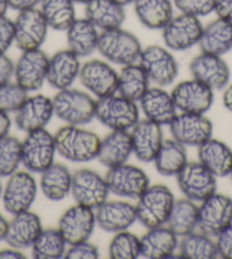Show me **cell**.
<instances>
[{
  "label": "cell",
  "instance_id": "12",
  "mask_svg": "<svg viewBox=\"0 0 232 259\" xmlns=\"http://www.w3.org/2000/svg\"><path fill=\"white\" fill-rule=\"evenodd\" d=\"M14 25V42L22 52L39 49L47 38L49 26L41 11L37 7L19 12Z\"/></svg>",
  "mask_w": 232,
  "mask_h": 259
},
{
  "label": "cell",
  "instance_id": "51",
  "mask_svg": "<svg viewBox=\"0 0 232 259\" xmlns=\"http://www.w3.org/2000/svg\"><path fill=\"white\" fill-rule=\"evenodd\" d=\"M11 129V119L6 112L0 111V141L8 136V132Z\"/></svg>",
  "mask_w": 232,
  "mask_h": 259
},
{
  "label": "cell",
  "instance_id": "10",
  "mask_svg": "<svg viewBox=\"0 0 232 259\" xmlns=\"http://www.w3.org/2000/svg\"><path fill=\"white\" fill-rule=\"evenodd\" d=\"M178 186L186 198L203 202L216 193V177L200 162H187L177 175Z\"/></svg>",
  "mask_w": 232,
  "mask_h": 259
},
{
  "label": "cell",
  "instance_id": "23",
  "mask_svg": "<svg viewBox=\"0 0 232 259\" xmlns=\"http://www.w3.org/2000/svg\"><path fill=\"white\" fill-rule=\"evenodd\" d=\"M133 153L142 162H153L163 144L162 126L151 120H139L132 127Z\"/></svg>",
  "mask_w": 232,
  "mask_h": 259
},
{
  "label": "cell",
  "instance_id": "18",
  "mask_svg": "<svg viewBox=\"0 0 232 259\" xmlns=\"http://www.w3.org/2000/svg\"><path fill=\"white\" fill-rule=\"evenodd\" d=\"M171 95L177 109L184 113L205 114L214 101L213 89L196 79L179 82Z\"/></svg>",
  "mask_w": 232,
  "mask_h": 259
},
{
  "label": "cell",
  "instance_id": "32",
  "mask_svg": "<svg viewBox=\"0 0 232 259\" xmlns=\"http://www.w3.org/2000/svg\"><path fill=\"white\" fill-rule=\"evenodd\" d=\"M100 32L88 19H75L66 30V40L70 51L75 55L87 57L97 51Z\"/></svg>",
  "mask_w": 232,
  "mask_h": 259
},
{
  "label": "cell",
  "instance_id": "34",
  "mask_svg": "<svg viewBox=\"0 0 232 259\" xmlns=\"http://www.w3.org/2000/svg\"><path fill=\"white\" fill-rule=\"evenodd\" d=\"M72 177L69 168L62 163H52L41 172L40 187L50 201H62L71 193Z\"/></svg>",
  "mask_w": 232,
  "mask_h": 259
},
{
  "label": "cell",
  "instance_id": "55",
  "mask_svg": "<svg viewBox=\"0 0 232 259\" xmlns=\"http://www.w3.org/2000/svg\"><path fill=\"white\" fill-rule=\"evenodd\" d=\"M8 8H10V6H8L7 0H0V16L5 15Z\"/></svg>",
  "mask_w": 232,
  "mask_h": 259
},
{
  "label": "cell",
  "instance_id": "14",
  "mask_svg": "<svg viewBox=\"0 0 232 259\" xmlns=\"http://www.w3.org/2000/svg\"><path fill=\"white\" fill-rule=\"evenodd\" d=\"M80 82L98 98L118 93L119 73L113 66L101 60H90L81 65Z\"/></svg>",
  "mask_w": 232,
  "mask_h": 259
},
{
  "label": "cell",
  "instance_id": "52",
  "mask_svg": "<svg viewBox=\"0 0 232 259\" xmlns=\"http://www.w3.org/2000/svg\"><path fill=\"white\" fill-rule=\"evenodd\" d=\"M26 258L23 253L19 251V249L12 248L4 249L0 251V259H24Z\"/></svg>",
  "mask_w": 232,
  "mask_h": 259
},
{
  "label": "cell",
  "instance_id": "47",
  "mask_svg": "<svg viewBox=\"0 0 232 259\" xmlns=\"http://www.w3.org/2000/svg\"><path fill=\"white\" fill-rule=\"evenodd\" d=\"M216 248L218 257L232 259V224L216 236Z\"/></svg>",
  "mask_w": 232,
  "mask_h": 259
},
{
  "label": "cell",
  "instance_id": "9",
  "mask_svg": "<svg viewBox=\"0 0 232 259\" xmlns=\"http://www.w3.org/2000/svg\"><path fill=\"white\" fill-rule=\"evenodd\" d=\"M232 224V199L214 193L199 205L198 229L204 234L217 236Z\"/></svg>",
  "mask_w": 232,
  "mask_h": 259
},
{
  "label": "cell",
  "instance_id": "28",
  "mask_svg": "<svg viewBox=\"0 0 232 259\" xmlns=\"http://www.w3.org/2000/svg\"><path fill=\"white\" fill-rule=\"evenodd\" d=\"M141 256L149 259L172 258L179 245L178 235L167 226L148 229V232L140 239Z\"/></svg>",
  "mask_w": 232,
  "mask_h": 259
},
{
  "label": "cell",
  "instance_id": "27",
  "mask_svg": "<svg viewBox=\"0 0 232 259\" xmlns=\"http://www.w3.org/2000/svg\"><path fill=\"white\" fill-rule=\"evenodd\" d=\"M133 153L132 140L128 131H111L100 142L98 160L108 169L127 163Z\"/></svg>",
  "mask_w": 232,
  "mask_h": 259
},
{
  "label": "cell",
  "instance_id": "21",
  "mask_svg": "<svg viewBox=\"0 0 232 259\" xmlns=\"http://www.w3.org/2000/svg\"><path fill=\"white\" fill-rule=\"evenodd\" d=\"M95 213L96 224L108 233L127 231L137 221L136 205L122 200L105 201Z\"/></svg>",
  "mask_w": 232,
  "mask_h": 259
},
{
  "label": "cell",
  "instance_id": "7",
  "mask_svg": "<svg viewBox=\"0 0 232 259\" xmlns=\"http://www.w3.org/2000/svg\"><path fill=\"white\" fill-rule=\"evenodd\" d=\"M151 82L159 87H166L172 84L179 73V65L176 57L165 48L158 45H150L142 48L138 61Z\"/></svg>",
  "mask_w": 232,
  "mask_h": 259
},
{
  "label": "cell",
  "instance_id": "49",
  "mask_svg": "<svg viewBox=\"0 0 232 259\" xmlns=\"http://www.w3.org/2000/svg\"><path fill=\"white\" fill-rule=\"evenodd\" d=\"M217 17L232 21V0H215V8Z\"/></svg>",
  "mask_w": 232,
  "mask_h": 259
},
{
  "label": "cell",
  "instance_id": "54",
  "mask_svg": "<svg viewBox=\"0 0 232 259\" xmlns=\"http://www.w3.org/2000/svg\"><path fill=\"white\" fill-rule=\"evenodd\" d=\"M7 230H8V222L6 221V218L0 213V241L5 240L7 235Z\"/></svg>",
  "mask_w": 232,
  "mask_h": 259
},
{
  "label": "cell",
  "instance_id": "58",
  "mask_svg": "<svg viewBox=\"0 0 232 259\" xmlns=\"http://www.w3.org/2000/svg\"><path fill=\"white\" fill-rule=\"evenodd\" d=\"M3 194V185H2V182H0V196Z\"/></svg>",
  "mask_w": 232,
  "mask_h": 259
},
{
  "label": "cell",
  "instance_id": "22",
  "mask_svg": "<svg viewBox=\"0 0 232 259\" xmlns=\"http://www.w3.org/2000/svg\"><path fill=\"white\" fill-rule=\"evenodd\" d=\"M55 115L52 100L43 95L28 97L16 112L15 123L20 131L31 133L43 129Z\"/></svg>",
  "mask_w": 232,
  "mask_h": 259
},
{
  "label": "cell",
  "instance_id": "43",
  "mask_svg": "<svg viewBox=\"0 0 232 259\" xmlns=\"http://www.w3.org/2000/svg\"><path fill=\"white\" fill-rule=\"evenodd\" d=\"M26 100L28 92L19 83L8 82L0 86V111L3 112H17Z\"/></svg>",
  "mask_w": 232,
  "mask_h": 259
},
{
  "label": "cell",
  "instance_id": "17",
  "mask_svg": "<svg viewBox=\"0 0 232 259\" xmlns=\"http://www.w3.org/2000/svg\"><path fill=\"white\" fill-rule=\"evenodd\" d=\"M49 57L41 49L23 52L15 64L16 83L26 92H37L47 81Z\"/></svg>",
  "mask_w": 232,
  "mask_h": 259
},
{
  "label": "cell",
  "instance_id": "29",
  "mask_svg": "<svg viewBox=\"0 0 232 259\" xmlns=\"http://www.w3.org/2000/svg\"><path fill=\"white\" fill-rule=\"evenodd\" d=\"M84 13L86 19L100 31L121 28L126 21L124 6L116 0H91Z\"/></svg>",
  "mask_w": 232,
  "mask_h": 259
},
{
  "label": "cell",
  "instance_id": "6",
  "mask_svg": "<svg viewBox=\"0 0 232 259\" xmlns=\"http://www.w3.org/2000/svg\"><path fill=\"white\" fill-rule=\"evenodd\" d=\"M56 152L55 136L46 129L28 133L22 143V163L29 171L41 174L53 163Z\"/></svg>",
  "mask_w": 232,
  "mask_h": 259
},
{
  "label": "cell",
  "instance_id": "44",
  "mask_svg": "<svg viewBox=\"0 0 232 259\" xmlns=\"http://www.w3.org/2000/svg\"><path fill=\"white\" fill-rule=\"evenodd\" d=\"M182 14L202 17L214 12L215 0H172Z\"/></svg>",
  "mask_w": 232,
  "mask_h": 259
},
{
  "label": "cell",
  "instance_id": "59",
  "mask_svg": "<svg viewBox=\"0 0 232 259\" xmlns=\"http://www.w3.org/2000/svg\"><path fill=\"white\" fill-rule=\"evenodd\" d=\"M230 177H231V181H232V171H231V174H230Z\"/></svg>",
  "mask_w": 232,
  "mask_h": 259
},
{
  "label": "cell",
  "instance_id": "20",
  "mask_svg": "<svg viewBox=\"0 0 232 259\" xmlns=\"http://www.w3.org/2000/svg\"><path fill=\"white\" fill-rule=\"evenodd\" d=\"M193 79L206 84L213 91L224 89L230 81L231 72L229 65L222 56L200 53L195 56L189 64Z\"/></svg>",
  "mask_w": 232,
  "mask_h": 259
},
{
  "label": "cell",
  "instance_id": "41",
  "mask_svg": "<svg viewBox=\"0 0 232 259\" xmlns=\"http://www.w3.org/2000/svg\"><path fill=\"white\" fill-rule=\"evenodd\" d=\"M140 253V239L127 231L118 232L108 247V254L111 259H136Z\"/></svg>",
  "mask_w": 232,
  "mask_h": 259
},
{
  "label": "cell",
  "instance_id": "1",
  "mask_svg": "<svg viewBox=\"0 0 232 259\" xmlns=\"http://www.w3.org/2000/svg\"><path fill=\"white\" fill-rule=\"evenodd\" d=\"M56 150L71 162H89L98 157L101 140L95 133L68 124L55 135Z\"/></svg>",
  "mask_w": 232,
  "mask_h": 259
},
{
  "label": "cell",
  "instance_id": "38",
  "mask_svg": "<svg viewBox=\"0 0 232 259\" xmlns=\"http://www.w3.org/2000/svg\"><path fill=\"white\" fill-rule=\"evenodd\" d=\"M73 0H41L40 8L49 28L56 31H66L75 21Z\"/></svg>",
  "mask_w": 232,
  "mask_h": 259
},
{
  "label": "cell",
  "instance_id": "31",
  "mask_svg": "<svg viewBox=\"0 0 232 259\" xmlns=\"http://www.w3.org/2000/svg\"><path fill=\"white\" fill-rule=\"evenodd\" d=\"M202 53L222 56L232 49V21L217 17L203 29L199 40Z\"/></svg>",
  "mask_w": 232,
  "mask_h": 259
},
{
  "label": "cell",
  "instance_id": "57",
  "mask_svg": "<svg viewBox=\"0 0 232 259\" xmlns=\"http://www.w3.org/2000/svg\"><path fill=\"white\" fill-rule=\"evenodd\" d=\"M75 4H83V5H87L88 3H90L91 0H73Z\"/></svg>",
  "mask_w": 232,
  "mask_h": 259
},
{
  "label": "cell",
  "instance_id": "45",
  "mask_svg": "<svg viewBox=\"0 0 232 259\" xmlns=\"http://www.w3.org/2000/svg\"><path fill=\"white\" fill-rule=\"evenodd\" d=\"M66 259H97L99 258V250L95 244L88 241L71 245L68 251H65Z\"/></svg>",
  "mask_w": 232,
  "mask_h": 259
},
{
  "label": "cell",
  "instance_id": "30",
  "mask_svg": "<svg viewBox=\"0 0 232 259\" xmlns=\"http://www.w3.org/2000/svg\"><path fill=\"white\" fill-rule=\"evenodd\" d=\"M199 162L215 177L230 176L232 171V150L225 143L214 138L198 146Z\"/></svg>",
  "mask_w": 232,
  "mask_h": 259
},
{
  "label": "cell",
  "instance_id": "40",
  "mask_svg": "<svg viewBox=\"0 0 232 259\" xmlns=\"http://www.w3.org/2000/svg\"><path fill=\"white\" fill-rule=\"evenodd\" d=\"M66 241L58 229L42 230L32 244L35 259H58L64 257Z\"/></svg>",
  "mask_w": 232,
  "mask_h": 259
},
{
  "label": "cell",
  "instance_id": "4",
  "mask_svg": "<svg viewBox=\"0 0 232 259\" xmlns=\"http://www.w3.org/2000/svg\"><path fill=\"white\" fill-rule=\"evenodd\" d=\"M174 195L167 186L156 184L148 186L138 198L137 220L147 229L166 224L174 204Z\"/></svg>",
  "mask_w": 232,
  "mask_h": 259
},
{
  "label": "cell",
  "instance_id": "13",
  "mask_svg": "<svg viewBox=\"0 0 232 259\" xmlns=\"http://www.w3.org/2000/svg\"><path fill=\"white\" fill-rule=\"evenodd\" d=\"M37 182L28 171H15L10 176L3 192V202L6 211L12 215L30 210L37 196Z\"/></svg>",
  "mask_w": 232,
  "mask_h": 259
},
{
  "label": "cell",
  "instance_id": "46",
  "mask_svg": "<svg viewBox=\"0 0 232 259\" xmlns=\"http://www.w3.org/2000/svg\"><path fill=\"white\" fill-rule=\"evenodd\" d=\"M15 41L14 21L7 16H0V55H5L6 52Z\"/></svg>",
  "mask_w": 232,
  "mask_h": 259
},
{
  "label": "cell",
  "instance_id": "35",
  "mask_svg": "<svg viewBox=\"0 0 232 259\" xmlns=\"http://www.w3.org/2000/svg\"><path fill=\"white\" fill-rule=\"evenodd\" d=\"M150 80L139 63L122 66L119 73L118 93L132 102H139L149 89Z\"/></svg>",
  "mask_w": 232,
  "mask_h": 259
},
{
  "label": "cell",
  "instance_id": "3",
  "mask_svg": "<svg viewBox=\"0 0 232 259\" xmlns=\"http://www.w3.org/2000/svg\"><path fill=\"white\" fill-rule=\"evenodd\" d=\"M96 104L88 93L71 87L62 89L52 98L56 117L72 126H83L96 118Z\"/></svg>",
  "mask_w": 232,
  "mask_h": 259
},
{
  "label": "cell",
  "instance_id": "16",
  "mask_svg": "<svg viewBox=\"0 0 232 259\" xmlns=\"http://www.w3.org/2000/svg\"><path fill=\"white\" fill-rule=\"evenodd\" d=\"M173 138L185 146H199L212 138L213 123L204 114H177L169 122Z\"/></svg>",
  "mask_w": 232,
  "mask_h": 259
},
{
  "label": "cell",
  "instance_id": "26",
  "mask_svg": "<svg viewBox=\"0 0 232 259\" xmlns=\"http://www.w3.org/2000/svg\"><path fill=\"white\" fill-rule=\"evenodd\" d=\"M140 106L146 119L156 123L169 124L177 115V106L171 94L159 87H153L145 93L141 97Z\"/></svg>",
  "mask_w": 232,
  "mask_h": 259
},
{
  "label": "cell",
  "instance_id": "33",
  "mask_svg": "<svg viewBox=\"0 0 232 259\" xmlns=\"http://www.w3.org/2000/svg\"><path fill=\"white\" fill-rule=\"evenodd\" d=\"M135 12L142 25L162 30L173 17L172 0H133Z\"/></svg>",
  "mask_w": 232,
  "mask_h": 259
},
{
  "label": "cell",
  "instance_id": "25",
  "mask_svg": "<svg viewBox=\"0 0 232 259\" xmlns=\"http://www.w3.org/2000/svg\"><path fill=\"white\" fill-rule=\"evenodd\" d=\"M42 224L37 213L30 210L17 213L8 223L6 242L12 248L25 249L32 247L42 231Z\"/></svg>",
  "mask_w": 232,
  "mask_h": 259
},
{
  "label": "cell",
  "instance_id": "39",
  "mask_svg": "<svg viewBox=\"0 0 232 259\" xmlns=\"http://www.w3.org/2000/svg\"><path fill=\"white\" fill-rule=\"evenodd\" d=\"M179 254L186 259H214L218 257L216 242L212 236L200 233H190L181 236L179 242Z\"/></svg>",
  "mask_w": 232,
  "mask_h": 259
},
{
  "label": "cell",
  "instance_id": "2",
  "mask_svg": "<svg viewBox=\"0 0 232 259\" xmlns=\"http://www.w3.org/2000/svg\"><path fill=\"white\" fill-rule=\"evenodd\" d=\"M97 51L106 61L118 65H129L139 61L142 47L135 34L122 28L101 31Z\"/></svg>",
  "mask_w": 232,
  "mask_h": 259
},
{
  "label": "cell",
  "instance_id": "19",
  "mask_svg": "<svg viewBox=\"0 0 232 259\" xmlns=\"http://www.w3.org/2000/svg\"><path fill=\"white\" fill-rule=\"evenodd\" d=\"M96 213L92 208L75 204L69 208L58 222V230L70 245L88 241L96 226Z\"/></svg>",
  "mask_w": 232,
  "mask_h": 259
},
{
  "label": "cell",
  "instance_id": "15",
  "mask_svg": "<svg viewBox=\"0 0 232 259\" xmlns=\"http://www.w3.org/2000/svg\"><path fill=\"white\" fill-rule=\"evenodd\" d=\"M105 180L109 192L129 199H138L149 186L147 174L139 167L127 163L110 168Z\"/></svg>",
  "mask_w": 232,
  "mask_h": 259
},
{
  "label": "cell",
  "instance_id": "36",
  "mask_svg": "<svg viewBox=\"0 0 232 259\" xmlns=\"http://www.w3.org/2000/svg\"><path fill=\"white\" fill-rule=\"evenodd\" d=\"M198 210L199 207L195 201L188 198L174 201L172 211L165 225H167L178 238L188 235L198 229Z\"/></svg>",
  "mask_w": 232,
  "mask_h": 259
},
{
  "label": "cell",
  "instance_id": "50",
  "mask_svg": "<svg viewBox=\"0 0 232 259\" xmlns=\"http://www.w3.org/2000/svg\"><path fill=\"white\" fill-rule=\"evenodd\" d=\"M8 6L12 10L22 12L26 10H31V8L37 7L41 0H7Z\"/></svg>",
  "mask_w": 232,
  "mask_h": 259
},
{
  "label": "cell",
  "instance_id": "37",
  "mask_svg": "<svg viewBox=\"0 0 232 259\" xmlns=\"http://www.w3.org/2000/svg\"><path fill=\"white\" fill-rule=\"evenodd\" d=\"M156 170L163 176L178 175L184 168L187 160V150L184 144L172 138L163 142L154 160Z\"/></svg>",
  "mask_w": 232,
  "mask_h": 259
},
{
  "label": "cell",
  "instance_id": "8",
  "mask_svg": "<svg viewBox=\"0 0 232 259\" xmlns=\"http://www.w3.org/2000/svg\"><path fill=\"white\" fill-rule=\"evenodd\" d=\"M204 26L199 17L181 14L173 16L164 26L163 41L169 51L182 52L198 45Z\"/></svg>",
  "mask_w": 232,
  "mask_h": 259
},
{
  "label": "cell",
  "instance_id": "5",
  "mask_svg": "<svg viewBox=\"0 0 232 259\" xmlns=\"http://www.w3.org/2000/svg\"><path fill=\"white\" fill-rule=\"evenodd\" d=\"M96 118L111 131H129L139 121V109L136 102L114 94L98 98Z\"/></svg>",
  "mask_w": 232,
  "mask_h": 259
},
{
  "label": "cell",
  "instance_id": "24",
  "mask_svg": "<svg viewBox=\"0 0 232 259\" xmlns=\"http://www.w3.org/2000/svg\"><path fill=\"white\" fill-rule=\"evenodd\" d=\"M80 70V57L69 48L63 49L49 57L47 82L58 91L70 88L79 78Z\"/></svg>",
  "mask_w": 232,
  "mask_h": 259
},
{
  "label": "cell",
  "instance_id": "48",
  "mask_svg": "<svg viewBox=\"0 0 232 259\" xmlns=\"http://www.w3.org/2000/svg\"><path fill=\"white\" fill-rule=\"evenodd\" d=\"M14 62L6 55H0V86L11 82V79L14 75Z\"/></svg>",
  "mask_w": 232,
  "mask_h": 259
},
{
  "label": "cell",
  "instance_id": "42",
  "mask_svg": "<svg viewBox=\"0 0 232 259\" xmlns=\"http://www.w3.org/2000/svg\"><path fill=\"white\" fill-rule=\"evenodd\" d=\"M22 162V143L13 136L0 141V177H8L17 171Z\"/></svg>",
  "mask_w": 232,
  "mask_h": 259
},
{
  "label": "cell",
  "instance_id": "53",
  "mask_svg": "<svg viewBox=\"0 0 232 259\" xmlns=\"http://www.w3.org/2000/svg\"><path fill=\"white\" fill-rule=\"evenodd\" d=\"M223 104L225 108L232 112V83L225 87L224 94H223Z\"/></svg>",
  "mask_w": 232,
  "mask_h": 259
},
{
  "label": "cell",
  "instance_id": "56",
  "mask_svg": "<svg viewBox=\"0 0 232 259\" xmlns=\"http://www.w3.org/2000/svg\"><path fill=\"white\" fill-rule=\"evenodd\" d=\"M116 2L120 3L123 6H126V5H129V4H132L133 0H116Z\"/></svg>",
  "mask_w": 232,
  "mask_h": 259
},
{
  "label": "cell",
  "instance_id": "11",
  "mask_svg": "<svg viewBox=\"0 0 232 259\" xmlns=\"http://www.w3.org/2000/svg\"><path fill=\"white\" fill-rule=\"evenodd\" d=\"M71 193L77 204L97 209L107 201L109 187L104 177L91 169H80L72 177Z\"/></svg>",
  "mask_w": 232,
  "mask_h": 259
}]
</instances>
